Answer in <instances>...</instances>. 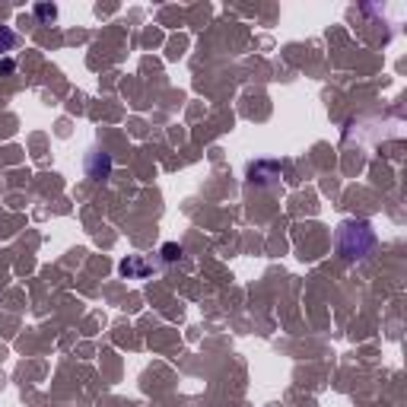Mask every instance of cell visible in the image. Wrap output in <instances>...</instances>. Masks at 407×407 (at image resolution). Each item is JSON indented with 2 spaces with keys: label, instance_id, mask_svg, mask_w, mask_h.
Wrapping results in <instances>:
<instances>
[{
  "label": "cell",
  "instance_id": "obj_1",
  "mask_svg": "<svg viewBox=\"0 0 407 407\" xmlns=\"http://www.w3.org/2000/svg\"><path fill=\"white\" fill-rule=\"evenodd\" d=\"M376 229L372 223L366 219H344L341 226H337V235H334V245H337V255L344 261H363L372 255L376 248Z\"/></svg>",
  "mask_w": 407,
  "mask_h": 407
},
{
  "label": "cell",
  "instance_id": "obj_2",
  "mask_svg": "<svg viewBox=\"0 0 407 407\" xmlns=\"http://www.w3.org/2000/svg\"><path fill=\"white\" fill-rule=\"evenodd\" d=\"M118 271H121V277H127V280H143V277L153 274V264H150L143 255H127V258L118 264Z\"/></svg>",
  "mask_w": 407,
  "mask_h": 407
},
{
  "label": "cell",
  "instance_id": "obj_3",
  "mask_svg": "<svg viewBox=\"0 0 407 407\" xmlns=\"http://www.w3.org/2000/svg\"><path fill=\"white\" fill-rule=\"evenodd\" d=\"M109 172H111V159L105 156L102 150H89V156H87V175L89 179L102 181V179H109Z\"/></svg>",
  "mask_w": 407,
  "mask_h": 407
},
{
  "label": "cell",
  "instance_id": "obj_4",
  "mask_svg": "<svg viewBox=\"0 0 407 407\" xmlns=\"http://www.w3.org/2000/svg\"><path fill=\"white\" fill-rule=\"evenodd\" d=\"M16 45H19V35H16V32L10 29V26H0V57L10 55V51H13Z\"/></svg>",
  "mask_w": 407,
  "mask_h": 407
},
{
  "label": "cell",
  "instance_id": "obj_5",
  "mask_svg": "<svg viewBox=\"0 0 407 407\" xmlns=\"http://www.w3.org/2000/svg\"><path fill=\"white\" fill-rule=\"evenodd\" d=\"M35 16H39L42 23H55V19H57V7H55V3H35Z\"/></svg>",
  "mask_w": 407,
  "mask_h": 407
},
{
  "label": "cell",
  "instance_id": "obj_6",
  "mask_svg": "<svg viewBox=\"0 0 407 407\" xmlns=\"http://www.w3.org/2000/svg\"><path fill=\"white\" fill-rule=\"evenodd\" d=\"M163 258H165V261H179V258H181V248H179L175 242H165V245H163Z\"/></svg>",
  "mask_w": 407,
  "mask_h": 407
},
{
  "label": "cell",
  "instance_id": "obj_7",
  "mask_svg": "<svg viewBox=\"0 0 407 407\" xmlns=\"http://www.w3.org/2000/svg\"><path fill=\"white\" fill-rule=\"evenodd\" d=\"M0 71H3V73H13V71H16V64H13V61H3V64H0Z\"/></svg>",
  "mask_w": 407,
  "mask_h": 407
}]
</instances>
